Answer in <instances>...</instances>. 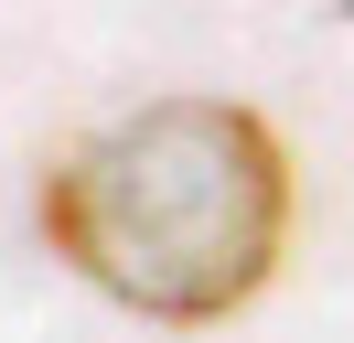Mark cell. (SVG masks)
Masks as SVG:
<instances>
[{"instance_id": "1", "label": "cell", "mask_w": 354, "mask_h": 343, "mask_svg": "<svg viewBox=\"0 0 354 343\" xmlns=\"http://www.w3.org/2000/svg\"><path fill=\"white\" fill-rule=\"evenodd\" d=\"M44 236L118 311L204 333L279 279L290 150L236 97H151L44 172Z\"/></svg>"}]
</instances>
